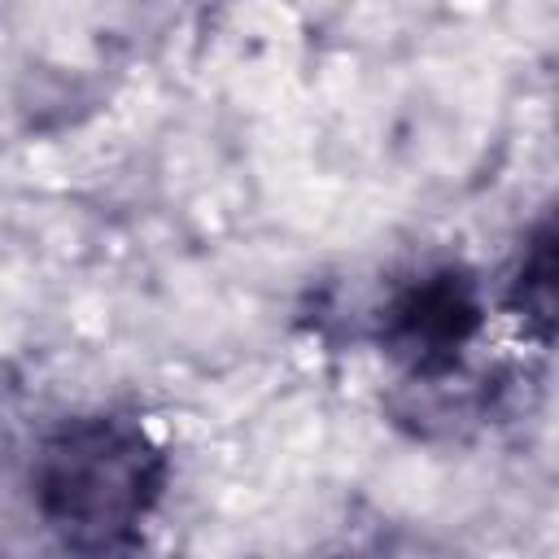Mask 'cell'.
<instances>
[{
    "instance_id": "6da1fadb",
    "label": "cell",
    "mask_w": 559,
    "mask_h": 559,
    "mask_svg": "<svg viewBox=\"0 0 559 559\" xmlns=\"http://www.w3.org/2000/svg\"><path fill=\"white\" fill-rule=\"evenodd\" d=\"M166 485V454L131 415H79L57 424L31 463V498L44 524L74 550H118L135 537Z\"/></svg>"
},
{
    "instance_id": "7a4b0ae2",
    "label": "cell",
    "mask_w": 559,
    "mask_h": 559,
    "mask_svg": "<svg viewBox=\"0 0 559 559\" xmlns=\"http://www.w3.org/2000/svg\"><path fill=\"white\" fill-rule=\"evenodd\" d=\"M480 293L476 280L459 266H437L406 280L384 314L380 341L393 358H402L415 376H441L459 362L463 345L480 332Z\"/></svg>"
},
{
    "instance_id": "3957f363",
    "label": "cell",
    "mask_w": 559,
    "mask_h": 559,
    "mask_svg": "<svg viewBox=\"0 0 559 559\" xmlns=\"http://www.w3.org/2000/svg\"><path fill=\"white\" fill-rule=\"evenodd\" d=\"M511 306L542 341H550V328H555V231H550V218L537 223V231L528 236V245L520 253V266L511 280Z\"/></svg>"
}]
</instances>
